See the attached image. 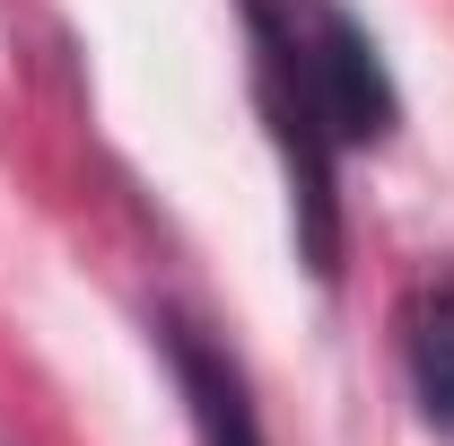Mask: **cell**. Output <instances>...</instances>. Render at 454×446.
<instances>
[{"instance_id": "3", "label": "cell", "mask_w": 454, "mask_h": 446, "mask_svg": "<svg viewBox=\"0 0 454 446\" xmlns=\"http://www.w3.org/2000/svg\"><path fill=\"white\" fill-rule=\"evenodd\" d=\"M411 394H419V411L454 438V280H437L411 307Z\"/></svg>"}, {"instance_id": "1", "label": "cell", "mask_w": 454, "mask_h": 446, "mask_svg": "<svg viewBox=\"0 0 454 446\" xmlns=\"http://www.w3.org/2000/svg\"><path fill=\"white\" fill-rule=\"evenodd\" d=\"M254 36V88L271 114V140L288 158V202H297V245L333 280L340 272V193L333 175L349 149H376L394 131V79L367 44V27L340 0H245Z\"/></svg>"}, {"instance_id": "2", "label": "cell", "mask_w": 454, "mask_h": 446, "mask_svg": "<svg viewBox=\"0 0 454 446\" xmlns=\"http://www.w3.org/2000/svg\"><path fill=\"white\" fill-rule=\"evenodd\" d=\"M158 341H167V368L184 386V411H192V438L201 446H271L262 420H254V394H245V368L227 359L219 341L184 315H158Z\"/></svg>"}]
</instances>
